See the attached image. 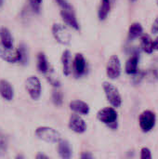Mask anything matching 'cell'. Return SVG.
<instances>
[{
	"instance_id": "18",
	"label": "cell",
	"mask_w": 158,
	"mask_h": 159,
	"mask_svg": "<svg viewBox=\"0 0 158 159\" xmlns=\"http://www.w3.org/2000/svg\"><path fill=\"white\" fill-rule=\"evenodd\" d=\"M149 82H156L158 80V58L156 59L153 62L151 67L149 68L148 72L145 74V76Z\"/></svg>"
},
{
	"instance_id": "12",
	"label": "cell",
	"mask_w": 158,
	"mask_h": 159,
	"mask_svg": "<svg viewBox=\"0 0 158 159\" xmlns=\"http://www.w3.org/2000/svg\"><path fill=\"white\" fill-rule=\"evenodd\" d=\"M0 96L6 101H11L14 96L12 86L7 80H0Z\"/></svg>"
},
{
	"instance_id": "28",
	"label": "cell",
	"mask_w": 158,
	"mask_h": 159,
	"mask_svg": "<svg viewBox=\"0 0 158 159\" xmlns=\"http://www.w3.org/2000/svg\"><path fill=\"white\" fill-rule=\"evenodd\" d=\"M133 75H134V77H133V81H134V83H135V84H140V83H141V81L144 78V76H145V73L141 72V71H137Z\"/></svg>"
},
{
	"instance_id": "16",
	"label": "cell",
	"mask_w": 158,
	"mask_h": 159,
	"mask_svg": "<svg viewBox=\"0 0 158 159\" xmlns=\"http://www.w3.org/2000/svg\"><path fill=\"white\" fill-rule=\"evenodd\" d=\"M0 39H1V44L3 46L7 48L13 47V37L8 29L5 27L0 28Z\"/></svg>"
},
{
	"instance_id": "5",
	"label": "cell",
	"mask_w": 158,
	"mask_h": 159,
	"mask_svg": "<svg viewBox=\"0 0 158 159\" xmlns=\"http://www.w3.org/2000/svg\"><path fill=\"white\" fill-rule=\"evenodd\" d=\"M52 33L55 39L62 44V45H69L72 40V34L67 27L64 25L55 23L52 27Z\"/></svg>"
},
{
	"instance_id": "32",
	"label": "cell",
	"mask_w": 158,
	"mask_h": 159,
	"mask_svg": "<svg viewBox=\"0 0 158 159\" xmlns=\"http://www.w3.org/2000/svg\"><path fill=\"white\" fill-rule=\"evenodd\" d=\"M36 158L37 159H47L48 158V157L47 156H46V155H43V154H38L37 156H36Z\"/></svg>"
},
{
	"instance_id": "7",
	"label": "cell",
	"mask_w": 158,
	"mask_h": 159,
	"mask_svg": "<svg viewBox=\"0 0 158 159\" xmlns=\"http://www.w3.org/2000/svg\"><path fill=\"white\" fill-rule=\"evenodd\" d=\"M106 73L108 77L111 79H116L119 77L121 74V63L120 60L116 55H113L110 57L107 66H106Z\"/></svg>"
},
{
	"instance_id": "31",
	"label": "cell",
	"mask_w": 158,
	"mask_h": 159,
	"mask_svg": "<svg viewBox=\"0 0 158 159\" xmlns=\"http://www.w3.org/2000/svg\"><path fill=\"white\" fill-rule=\"evenodd\" d=\"M80 157L83 159H90V158H93V156H92L90 153L86 152V153H83V154L81 155V157Z\"/></svg>"
},
{
	"instance_id": "2",
	"label": "cell",
	"mask_w": 158,
	"mask_h": 159,
	"mask_svg": "<svg viewBox=\"0 0 158 159\" xmlns=\"http://www.w3.org/2000/svg\"><path fill=\"white\" fill-rule=\"evenodd\" d=\"M97 118L112 129H116L117 127V113L113 107H105L100 110L97 114Z\"/></svg>"
},
{
	"instance_id": "33",
	"label": "cell",
	"mask_w": 158,
	"mask_h": 159,
	"mask_svg": "<svg viewBox=\"0 0 158 159\" xmlns=\"http://www.w3.org/2000/svg\"><path fill=\"white\" fill-rule=\"evenodd\" d=\"M154 48L158 50V36L156 37V39L154 41Z\"/></svg>"
},
{
	"instance_id": "25",
	"label": "cell",
	"mask_w": 158,
	"mask_h": 159,
	"mask_svg": "<svg viewBox=\"0 0 158 159\" xmlns=\"http://www.w3.org/2000/svg\"><path fill=\"white\" fill-rule=\"evenodd\" d=\"M7 150V142L6 137L0 133V157H4Z\"/></svg>"
},
{
	"instance_id": "3",
	"label": "cell",
	"mask_w": 158,
	"mask_h": 159,
	"mask_svg": "<svg viewBox=\"0 0 158 159\" xmlns=\"http://www.w3.org/2000/svg\"><path fill=\"white\" fill-rule=\"evenodd\" d=\"M102 88H103V90L107 97V100L111 103V105L114 107H116V108L120 107V105L122 103V98H121V95H120L118 89H116V87H115L113 84H111L109 82H103Z\"/></svg>"
},
{
	"instance_id": "4",
	"label": "cell",
	"mask_w": 158,
	"mask_h": 159,
	"mask_svg": "<svg viewBox=\"0 0 158 159\" xmlns=\"http://www.w3.org/2000/svg\"><path fill=\"white\" fill-rule=\"evenodd\" d=\"M25 89H26L28 94L30 95V97L33 100L36 101V100H38L40 98L41 92H42V86H41L40 80L35 75L29 76L26 79V81H25Z\"/></svg>"
},
{
	"instance_id": "27",
	"label": "cell",
	"mask_w": 158,
	"mask_h": 159,
	"mask_svg": "<svg viewBox=\"0 0 158 159\" xmlns=\"http://www.w3.org/2000/svg\"><path fill=\"white\" fill-rule=\"evenodd\" d=\"M56 2L58 3V5L61 7H62V9L74 12V7H72V5L67 0H56Z\"/></svg>"
},
{
	"instance_id": "15",
	"label": "cell",
	"mask_w": 158,
	"mask_h": 159,
	"mask_svg": "<svg viewBox=\"0 0 158 159\" xmlns=\"http://www.w3.org/2000/svg\"><path fill=\"white\" fill-rule=\"evenodd\" d=\"M138 64H139V55L138 53H135L133 56H131L127 63H126V73L128 75H134L138 71Z\"/></svg>"
},
{
	"instance_id": "8",
	"label": "cell",
	"mask_w": 158,
	"mask_h": 159,
	"mask_svg": "<svg viewBox=\"0 0 158 159\" xmlns=\"http://www.w3.org/2000/svg\"><path fill=\"white\" fill-rule=\"evenodd\" d=\"M0 58H2L4 61L14 63L19 61L20 60V53L19 50L12 48H7L0 44Z\"/></svg>"
},
{
	"instance_id": "9",
	"label": "cell",
	"mask_w": 158,
	"mask_h": 159,
	"mask_svg": "<svg viewBox=\"0 0 158 159\" xmlns=\"http://www.w3.org/2000/svg\"><path fill=\"white\" fill-rule=\"evenodd\" d=\"M69 128L76 133H84L87 129V124L78 115H72L69 120Z\"/></svg>"
},
{
	"instance_id": "24",
	"label": "cell",
	"mask_w": 158,
	"mask_h": 159,
	"mask_svg": "<svg viewBox=\"0 0 158 159\" xmlns=\"http://www.w3.org/2000/svg\"><path fill=\"white\" fill-rule=\"evenodd\" d=\"M51 100H52V102L56 105V106H61L63 102V96H62V93L61 91H58V90H54L52 92V95H51Z\"/></svg>"
},
{
	"instance_id": "13",
	"label": "cell",
	"mask_w": 158,
	"mask_h": 159,
	"mask_svg": "<svg viewBox=\"0 0 158 159\" xmlns=\"http://www.w3.org/2000/svg\"><path fill=\"white\" fill-rule=\"evenodd\" d=\"M61 18H62L63 21L67 25H69L70 27H72V28H74L75 30L79 29V24H78V21H77L75 16L74 15V12L62 9L61 11Z\"/></svg>"
},
{
	"instance_id": "23",
	"label": "cell",
	"mask_w": 158,
	"mask_h": 159,
	"mask_svg": "<svg viewBox=\"0 0 158 159\" xmlns=\"http://www.w3.org/2000/svg\"><path fill=\"white\" fill-rule=\"evenodd\" d=\"M19 50V53H20V60L19 61H20L21 64L23 65H26L27 62H28V50H27V48L24 44H20V48H18Z\"/></svg>"
},
{
	"instance_id": "34",
	"label": "cell",
	"mask_w": 158,
	"mask_h": 159,
	"mask_svg": "<svg viewBox=\"0 0 158 159\" xmlns=\"http://www.w3.org/2000/svg\"><path fill=\"white\" fill-rule=\"evenodd\" d=\"M35 1H37V2H38V3H40V4L42 3V0H35Z\"/></svg>"
},
{
	"instance_id": "17",
	"label": "cell",
	"mask_w": 158,
	"mask_h": 159,
	"mask_svg": "<svg viewBox=\"0 0 158 159\" xmlns=\"http://www.w3.org/2000/svg\"><path fill=\"white\" fill-rule=\"evenodd\" d=\"M141 47L145 53L151 54L154 51V41L149 34H142L141 38Z\"/></svg>"
},
{
	"instance_id": "19",
	"label": "cell",
	"mask_w": 158,
	"mask_h": 159,
	"mask_svg": "<svg viewBox=\"0 0 158 159\" xmlns=\"http://www.w3.org/2000/svg\"><path fill=\"white\" fill-rule=\"evenodd\" d=\"M61 61L63 65V74L64 75L68 76L71 74V52L70 50L66 49L62 53Z\"/></svg>"
},
{
	"instance_id": "10",
	"label": "cell",
	"mask_w": 158,
	"mask_h": 159,
	"mask_svg": "<svg viewBox=\"0 0 158 159\" xmlns=\"http://www.w3.org/2000/svg\"><path fill=\"white\" fill-rule=\"evenodd\" d=\"M58 154L62 159H69L72 157L73 149L68 141L61 140L58 145Z\"/></svg>"
},
{
	"instance_id": "30",
	"label": "cell",
	"mask_w": 158,
	"mask_h": 159,
	"mask_svg": "<svg viewBox=\"0 0 158 159\" xmlns=\"http://www.w3.org/2000/svg\"><path fill=\"white\" fill-rule=\"evenodd\" d=\"M152 33L153 34H158V17H156V19L153 22V25H152Z\"/></svg>"
},
{
	"instance_id": "26",
	"label": "cell",
	"mask_w": 158,
	"mask_h": 159,
	"mask_svg": "<svg viewBox=\"0 0 158 159\" xmlns=\"http://www.w3.org/2000/svg\"><path fill=\"white\" fill-rule=\"evenodd\" d=\"M45 75H47L48 81L52 84V86H54V87H59V86H60V81H59L58 77H56V75H53V72H52V71H50V70L48 69V71H47Z\"/></svg>"
},
{
	"instance_id": "36",
	"label": "cell",
	"mask_w": 158,
	"mask_h": 159,
	"mask_svg": "<svg viewBox=\"0 0 158 159\" xmlns=\"http://www.w3.org/2000/svg\"><path fill=\"white\" fill-rule=\"evenodd\" d=\"M130 1H132V2H135L136 0H130Z\"/></svg>"
},
{
	"instance_id": "29",
	"label": "cell",
	"mask_w": 158,
	"mask_h": 159,
	"mask_svg": "<svg viewBox=\"0 0 158 159\" xmlns=\"http://www.w3.org/2000/svg\"><path fill=\"white\" fill-rule=\"evenodd\" d=\"M141 158L142 159H151L152 158V154L149 148L143 147L141 150Z\"/></svg>"
},
{
	"instance_id": "1",
	"label": "cell",
	"mask_w": 158,
	"mask_h": 159,
	"mask_svg": "<svg viewBox=\"0 0 158 159\" xmlns=\"http://www.w3.org/2000/svg\"><path fill=\"white\" fill-rule=\"evenodd\" d=\"M35 136L48 143H56L61 140V135L56 129L49 127H39L35 129Z\"/></svg>"
},
{
	"instance_id": "14",
	"label": "cell",
	"mask_w": 158,
	"mask_h": 159,
	"mask_svg": "<svg viewBox=\"0 0 158 159\" xmlns=\"http://www.w3.org/2000/svg\"><path fill=\"white\" fill-rule=\"evenodd\" d=\"M70 108L72 111L81 114V115H88L89 113V107L88 105L82 101L74 100L70 102Z\"/></svg>"
},
{
	"instance_id": "6",
	"label": "cell",
	"mask_w": 158,
	"mask_h": 159,
	"mask_svg": "<svg viewBox=\"0 0 158 159\" xmlns=\"http://www.w3.org/2000/svg\"><path fill=\"white\" fill-rule=\"evenodd\" d=\"M156 114L150 110L143 111L139 117V124L143 132H149L156 125Z\"/></svg>"
},
{
	"instance_id": "37",
	"label": "cell",
	"mask_w": 158,
	"mask_h": 159,
	"mask_svg": "<svg viewBox=\"0 0 158 159\" xmlns=\"http://www.w3.org/2000/svg\"><path fill=\"white\" fill-rule=\"evenodd\" d=\"M156 3H157V5H158V0H156Z\"/></svg>"
},
{
	"instance_id": "35",
	"label": "cell",
	"mask_w": 158,
	"mask_h": 159,
	"mask_svg": "<svg viewBox=\"0 0 158 159\" xmlns=\"http://www.w3.org/2000/svg\"><path fill=\"white\" fill-rule=\"evenodd\" d=\"M2 4H3V0H0V6H1Z\"/></svg>"
},
{
	"instance_id": "22",
	"label": "cell",
	"mask_w": 158,
	"mask_h": 159,
	"mask_svg": "<svg viewBox=\"0 0 158 159\" xmlns=\"http://www.w3.org/2000/svg\"><path fill=\"white\" fill-rule=\"evenodd\" d=\"M111 9V1L110 0H102L101 7L99 9V18L101 20H103L107 18Z\"/></svg>"
},
{
	"instance_id": "11",
	"label": "cell",
	"mask_w": 158,
	"mask_h": 159,
	"mask_svg": "<svg viewBox=\"0 0 158 159\" xmlns=\"http://www.w3.org/2000/svg\"><path fill=\"white\" fill-rule=\"evenodd\" d=\"M85 70H86V60L81 53H77L74 61V75L76 76H80L85 73Z\"/></svg>"
},
{
	"instance_id": "20",
	"label": "cell",
	"mask_w": 158,
	"mask_h": 159,
	"mask_svg": "<svg viewBox=\"0 0 158 159\" xmlns=\"http://www.w3.org/2000/svg\"><path fill=\"white\" fill-rule=\"evenodd\" d=\"M142 26L139 22H134L129 26V38L130 40H133L142 34Z\"/></svg>"
},
{
	"instance_id": "21",
	"label": "cell",
	"mask_w": 158,
	"mask_h": 159,
	"mask_svg": "<svg viewBox=\"0 0 158 159\" xmlns=\"http://www.w3.org/2000/svg\"><path fill=\"white\" fill-rule=\"evenodd\" d=\"M37 68L38 70L43 73V74H46L48 69H49V66H48V62H47V57L44 53L40 52L38 55H37Z\"/></svg>"
}]
</instances>
